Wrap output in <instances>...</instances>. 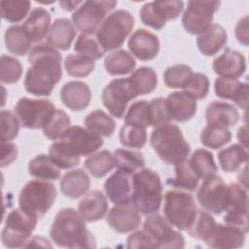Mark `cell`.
<instances>
[{
  "label": "cell",
  "instance_id": "47",
  "mask_svg": "<svg viewBox=\"0 0 249 249\" xmlns=\"http://www.w3.org/2000/svg\"><path fill=\"white\" fill-rule=\"evenodd\" d=\"M64 68L68 75L77 78L87 77L91 74L95 68V62L80 54L70 53L64 60Z\"/></svg>",
  "mask_w": 249,
  "mask_h": 249
},
{
  "label": "cell",
  "instance_id": "31",
  "mask_svg": "<svg viewBox=\"0 0 249 249\" xmlns=\"http://www.w3.org/2000/svg\"><path fill=\"white\" fill-rule=\"evenodd\" d=\"M76 31L72 22L65 18H57L52 24L49 34H48V43L62 51H67L73 40L75 39Z\"/></svg>",
  "mask_w": 249,
  "mask_h": 249
},
{
  "label": "cell",
  "instance_id": "52",
  "mask_svg": "<svg viewBox=\"0 0 249 249\" xmlns=\"http://www.w3.org/2000/svg\"><path fill=\"white\" fill-rule=\"evenodd\" d=\"M192 74V68L186 64H175L169 66L163 73L164 84L171 89L183 88Z\"/></svg>",
  "mask_w": 249,
  "mask_h": 249
},
{
  "label": "cell",
  "instance_id": "56",
  "mask_svg": "<svg viewBox=\"0 0 249 249\" xmlns=\"http://www.w3.org/2000/svg\"><path fill=\"white\" fill-rule=\"evenodd\" d=\"M127 248H156V244L151 236L143 230L131 233L127 237Z\"/></svg>",
  "mask_w": 249,
  "mask_h": 249
},
{
  "label": "cell",
  "instance_id": "1",
  "mask_svg": "<svg viewBox=\"0 0 249 249\" xmlns=\"http://www.w3.org/2000/svg\"><path fill=\"white\" fill-rule=\"evenodd\" d=\"M30 67L27 69L24 88L35 96H48L62 77L61 54L49 43H41L28 53Z\"/></svg>",
  "mask_w": 249,
  "mask_h": 249
},
{
  "label": "cell",
  "instance_id": "32",
  "mask_svg": "<svg viewBox=\"0 0 249 249\" xmlns=\"http://www.w3.org/2000/svg\"><path fill=\"white\" fill-rule=\"evenodd\" d=\"M187 160L199 180H204L213 176L218 171V166L214 160L213 154L205 149L196 150Z\"/></svg>",
  "mask_w": 249,
  "mask_h": 249
},
{
  "label": "cell",
  "instance_id": "6",
  "mask_svg": "<svg viewBox=\"0 0 249 249\" xmlns=\"http://www.w3.org/2000/svg\"><path fill=\"white\" fill-rule=\"evenodd\" d=\"M134 26V18L126 10H117L102 21L97 29V39L105 51L120 48Z\"/></svg>",
  "mask_w": 249,
  "mask_h": 249
},
{
  "label": "cell",
  "instance_id": "10",
  "mask_svg": "<svg viewBox=\"0 0 249 249\" xmlns=\"http://www.w3.org/2000/svg\"><path fill=\"white\" fill-rule=\"evenodd\" d=\"M201 207L215 215H220L227 209L230 197V189L223 178L218 175L203 180L196 193Z\"/></svg>",
  "mask_w": 249,
  "mask_h": 249
},
{
  "label": "cell",
  "instance_id": "13",
  "mask_svg": "<svg viewBox=\"0 0 249 249\" xmlns=\"http://www.w3.org/2000/svg\"><path fill=\"white\" fill-rule=\"evenodd\" d=\"M144 231L151 236L156 248H184V236L172 228L165 217L152 214L143 223Z\"/></svg>",
  "mask_w": 249,
  "mask_h": 249
},
{
  "label": "cell",
  "instance_id": "26",
  "mask_svg": "<svg viewBox=\"0 0 249 249\" xmlns=\"http://www.w3.org/2000/svg\"><path fill=\"white\" fill-rule=\"evenodd\" d=\"M107 210V198L100 191L89 192L78 204V212L86 222L101 220L106 215Z\"/></svg>",
  "mask_w": 249,
  "mask_h": 249
},
{
  "label": "cell",
  "instance_id": "35",
  "mask_svg": "<svg viewBox=\"0 0 249 249\" xmlns=\"http://www.w3.org/2000/svg\"><path fill=\"white\" fill-rule=\"evenodd\" d=\"M28 172L40 180L55 181L60 177V168L54 164L49 155L41 154L33 158L28 163Z\"/></svg>",
  "mask_w": 249,
  "mask_h": 249
},
{
  "label": "cell",
  "instance_id": "28",
  "mask_svg": "<svg viewBox=\"0 0 249 249\" xmlns=\"http://www.w3.org/2000/svg\"><path fill=\"white\" fill-rule=\"evenodd\" d=\"M205 118L207 124L231 127L237 124L239 113L233 105L228 102L212 101L206 108Z\"/></svg>",
  "mask_w": 249,
  "mask_h": 249
},
{
  "label": "cell",
  "instance_id": "24",
  "mask_svg": "<svg viewBox=\"0 0 249 249\" xmlns=\"http://www.w3.org/2000/svg\"><path fill=\"white\" fill-rule=\"evenodd\" d=\"M215 94L223 99L232 100L240 109L246 110L248 104V84L238 79L217 78L214 85Z\"/></svg>",
  "mask_w": 249,
  "mask_h": 249
},
{
  "label": "cell",
  "instance_id": "21",
  "mask_svg": "<svg viewBox=\"0 0 249 249\" xmlns=\"http://www.w3.org/2000/svg\"><path fill=\"white\" fill-rule=\"evenodd\" d=\"M212 68L220 78L238 79L246 71V61L241 53L227 48L213 60Z\"/></svg>",
  "mask_w": 249,
  "mask_h": 249
},
{
  "label": "cell",
  "instance_id": "54",
  "mask_svg": "<svg viewBox=\"0 0 249 249\" xmlns=\"http://www.w3.org/2000/svg\"><path fill=\"white\" fill-rule=\"evenodd\" d=\"M0 120H1V142H9L18 134L19 120H18L17 115L6 110L1 111Z\"/></svg>",
  "mask_w": 249,
  "mask_h": 249
},
{
  "label": "cell",
  "instance_id": "55",
  "mask_svg": "<svg viewBox=\"0 0 249 249\" xmlns=\"http://www.w3.org/2000/svg\"><path fill=\"white\" fill-rule=\"evenodd\" d=\"M150 104L152 108V126L158 127L170 122L171 119L166 109L165 98H153L150 100Z\"/></svg>",
  "mask_w": 249,
  "mask_h": 249
},
{
  "label": "cell",
  "instance_id": "37",
  "mask_svg": "<svg viewBox=\"0 0 249 249\" xmlns=\"http://www.w3.org/2000/svg\"><path fill=\"white\" fill-rule=\"evenodd\" d=\"M84 124L86 128L104 137L112 136L116 128L115 121L104 111L99 109L87 115L84 119Z\"/></svg>",
  "mask_w": 249,
  "mask_h": 249
},
{
  "label": "cell",
  "instance_id": "17",
  "mask_svg": "<svg viewBox=\"0 0 249 249\" xmlns=\"http://www.w3.org/2000/svg\"><path fill=\"white\" fill-rule=\"evenodd\" d=\"M230 197L224 222L248 232V196L247 191L236 183L229 184Z\"/></svg>",
  "mask_w": 249,
  "mask_h": 249
},
{
  "label": "cell",
  "instance_id": "18",
  "mask_svg": "<svg viewBox=\"0 0 249 249\" xmlns=\"http://www.w3.org/2000/svg\"><path fill=\"white\" fill-rule=\"evenodd\" d=\"M132 173L118 169L104 183V192L114 204L132 202Z\"/></svg>",
  "mask_w": 249,
  "mask_h": 249
},
{
  "label": "cell",
  "instance_id": "57",
  "mask_svg": "<svg viewBox=\"0 0 249 249\" xmlns=\"http://www.w3.org/2000/svg\"><path fill=\"white\" fill-rule=\"evenodd\" d=\"M18 157V148L14 143L1 142V161L0 166L10 165Z\"/></svg>",
  "mask_w": 249,
  "mask_h": 249
},
{
  "label": "cell",
  "instance_id": "53",
  "mask_svg": "<svg viewBox=\"0 0 249 249\" xmlns=\"http://www.w3.org/2000/svg\"><path fill=\"white\" fill-rule=\"evenodd\" d=\"M182 89L195 99H202L208 94L209 80L202 73H193Z\"/></svg>",
  "mask_w": 249,
  "mask_h": 249
},
{
  "label": "cell",
  "instance_id": "59",
  "mask_svg": "<svg viewBox=\"0 0 249 249\" xmlns=\"http://www.w3.org/2000/svg\"><path fill=\"white\" fill-rule=\"evenodd\" d=\"M81 1H59V6L61 7V9L65 10V11H72L76 8H78V6L81 4Z\"/></svg>",
  "mask_w": 249,
  "mask_h": 249
},
{
  "label": "cell",
  "instance_id": "27",
  "mask_svg": "<svg viewBox=\"0 0 249 249\" xmlns=\"http://www.w3.org/2000/svg\"><path fill=\"white\" fill-rule=\"evenodd\" d=\"M227 40L228 36L225 28L218 23H213L198 34L196 45L202 54L212 56L226 45Z\"/></svg>",
  "mask_w": 249,
  "mask_h": 249
},
{
  "label": "cell",
  "instance_id": "3",
  "mask_svg": "<svg viewBox=\"0 0 249 249\" xmlns=\"http://www.w3.org/2000/svg\"><path fill=\"white\" fill-rule=\"evenodd\" d=\"M150 144L163 162L173 166L186 161L191 151L179 126L170 123L152 131Z\"/></svg>",
  "mask_w": 249,
  "mask_h": 249
},
{
  "label": "cell",
  "instance_id": "11",
  "mask_svg": "<svg viewBox=\"0 0 249 249\" xmlns=\"http://www.w3.org/2000/svg\"><path fill=\"white\" fill-rule=\"evenodd\" d=\"M138 96L129 77L112 80L102 91V102L109 113L121 119L126 110L127 103Z\"/></svg>",
  "mask_w": 249,
  "mask_h": 249
},
{
  "label": "cell",
  "instance_id": "50",
  "mask_svg": "<svg viewBox=\"0 0 249 249\" xmlns=\"http://www.w3.org/2000/svg\"><path fill=\"white\" fill-rule=\"evenodd\" d=\"M22 75V65L19 60L10 55H1L0 81L2 84H15Z\"/></svg>",
  "mask_w": 249,
  "mask_h": 249
},
{
  "label": "cell",
  "instance_id": "7",
  "mask_svg": "<svg viewBox=\"0 0 249 249\" xmlns=\"http://www.w3.org/2000/svg\"><path fill=\"white\" fill-rule=\"evenodd\" d=\"M56 198L55 186L45 180H31L21 189L18 196L19 207L37 218L43 217Z\"/></svg>",
  "mask_w": 249,
  "mask_h": 249
},
{
  "label": "cell",
  "instance_id": "8",
  "mask_svg": "<svg viewBox=\"0 0 249 249\" xmlns=\"http://www.w3.org/2000/svg\"><path fill=\"white\" fill-rule=\"evenodd\" d=\"M38 219L20 207L12 210L7 215L5 226L2 230L1 239L3 245L9 248L25 246L37 226Z\"/></svg>",
  "mask_w": 249,
  "mask_h": 249
},
{
  "label": "cell",
  "instance_id": "33",
  "mask_svg": "<svg viewBox=\"0 0 249 249\" xmlns=\"http://www.w3.org/2000/svg\"><path fill=\"white\" fill-rule=\"evenodd\" d=\"M135 65L136 62L132 54L125 50H117L109 53L104 59V67L107 73L112 76L129 74L134 70Z\"/></svg>",
  "mask_w": 249,
  "mask_h": 249
},
{
  "label": "cell",
  "instance_id": "14",
  "mask_svg": "<svg viewBox=\"0 0 249 249\" xmlns=\"http://www.w3.org/2000/svg\"><path fill=\"white\" fill-rule=\"evenodd\" d=\"M220 1H189L182 17V24L190 34H199L211 25Z\"/></svg>",
  "mask_w": 249,
  "mask_h": 249
},
{
  "label": "cell",
  "instance_id": "15",
  "mask_svg": "<svg viewBox=\"0 0 249 249\" xmlns=\"http://www.w3.org/2000/svg\"><path fill=\"white\" fill-rule=\"evenodd\" d=\"M183 8L184 2L178 0L148 2L141 7L139 17L145 25L161 29L167 21L177 18Z\"/></svg>",
  "mask_w": 249,
  "mask_h": 249
},
{
  "label": "cell",
  "instance_id": "39",
  "mask_svg": "<svg viewBox=\"0 0 249 249\" xmlns=\"http://www.w3.org/2000/svg\"><path fill=\"white\" fill-rule=\"evenodd\" d=\"M124 124L143 128L152 126V108L150 101L143 99L133 102L124 116Z\"/></svg>",
  "mask_w": 249,
  "mask_h": 249
},
{
  "label": "cell",
  "instance_id": "51",
  "mask_svg": "<svg viewBox=\"0 0 249 249\" xmlns=\"http://www.w3.org/2000/svg\"><path fill=\"white\" fill-rule=\"evenodd\" d=\"M49 157L56 166L62 169L72 168L80 162V157L70 153L60 141L51 145L49 149Z\"/></svg>",
  "mask_w": 249,
  "mask_h": 249
},
{
  "label": "cell",
  "instance_id": "29",
  "mask_svg": "<svg viewBox=\"0 0 249 249\" xmlns=\"http://www.w3.org/2000/svg\"><path fill=\"white\" fill-rule=\"evenodd\" d=\"M51 15L44 8H34L24 20L22 27L32 43L42 41L50 31Z\"/></svg>",
  "mask_w": 249,
  "mask_h": 249
},
{
  "label": "cell",
  "instance_id": "48",
  "mask_svg": "<svg viewBox=\"0 0 249 249\" xmlns=\"http://www.w3.org/2000/svg\"><path fill=\"white\" fill-rule=\"evenodd\" d=\"M120 143L128 148H143L147 142L146 128L124 124L119 133Z\"/></svg>",
  "mask_w": 249,
  "mask_h": 249
},
{
  "label": "cell",
  "instance_id": "38",
  "mask_svg": "<svg viewBox=\"0 0 249 249\" xmlns=\"http://www.w3.org/2000/svg\"><path fill=\"white\" fill-rule=\"evenodd\" d=\"M74 50L77 54L92 60L100 59L106 52L94 32H82L75 43Z\"/></svg>",
  "mask_w": 249,
  "mask_h": 249
},
{
  "label": "cell",
  "instance_id": "25",
  "mask_svg": "<svg viewBox=\"0 0 249 249\" xmlns=\"http://www.w3.org/2000/svg\"><path fill=\"white\" fill-rule=\"evenodd\" d=\"M60 99L70 110L83 111L90 102L91 91L87 84L81 81H70L62 86Z\"/></svg>",
  "mask_w": 249,
  "mask_h": 249
},
{
  "label": "cell",
  "instance_id": "42",
  "mask_svg": "<svg viewBox=\"0 0 249 249\" xmlns=\"http://www.w3.org/2000/svg\"><path fill=\"white\" fill-rule=\"evenodd\" d=\"M175 176L168 178L166 183L176 189L195 191L199 183L198 177L190 167L188 160L174 166Z\"/></svg>",
  "mask_w": 249,
  "mask_h": 249
},
{
  "label": "cell",
  "instance_id": "4",
  "mask_svg": "<svg viewBox=\"0 0 249 249\" xmlns=\"http://www.w3.org/2000/svg\"><path fill=\"white\" fill-rule=\"evenodd\" d=\"M132 204L143 215L156 213L162 202V183L160 175L150 168L139 169L132 175Z\"/></svg>",
  "mask_w": 249,
  "mask_h": 249
},
{
  "label": "cell",
  "instance_id": "60",
  "mask_svg": "<svg viewBox=\"0 0 249 249\" xmlns=\"http://www.w3.org/2000/svg\"><path fill=\"white\" fill-rule=\"evenodd\" d=\"M237 137H238L239 142L241 143V146H243L244 148H247V127H246V125L241 126L238 129Z\"/></svg>",
  "mask_w": 249,
  "mask_h": 249
},
{
  "label": "cell",
  "instance_id": "22",
  "mask_svg": "<svg viewBox=\"0 0 249 249\" xmlns=\"http://www.w3.org/2000/svg\"><path fill=\"white\" fill-rule=\"evenodd\" d=\"M128 49L139 60H152L158 55L160 50L159 38L146 29H137L128 40Z\"/></svg>",
  "mask_w": 249,
  "mask_h": 249
},
{
  "label": "cell",
  "instance_id": "2",
  "mask_svg": "<svg viewBox=\"0 0 249 249\" xmlns=\"http://www.w3.org/2000/svg\"><path fill=\"white\" fill-rule=\"evenodd\" d=\"M50 236L59 247H96L95 239L87 229L85 220L74 208H63L57 212L50 229Z\"/></svg>",
  "mask_w": 249,
  "mask_h": 249
},
{
  "label": "cell",
  "instance_id": "43",
  "mask_svg": "<svg viewBox=\"0 0 249 249\" xmlns=\"http://www.w3.org/2000/svg\"><path fill=\"white\" fill-rule=\"evenodd\" d=\"M113 156L115 166H117L118 169H122L129 173H133L145 165L143 154L137 151L117 149Z\"/></svg>",
  "mask_w": 249,
  "mask_h": 249
},
{
  "label": "cell",
  "instance_id": "61",
  "mask_svg": "<svg viewBox=\"0 0 249 249\" xmlns=\"http://www.w3.org/2000/svg\"><path fill=\"white\" fill-rule=\"evenodd\" d=\"M237 179L239 181V183L241 184V186L243 188H247V166L245 165L244 168L242 170L239 171L238 175H237Z\"/></svg>",
  "mask_w": 249,
  "mask_h": 249
},
{
  "label": "cell",
  "instance_id": "36",
  "mask_svg": "<svg viewBox=\"0 0 249 249\" xmlns=\"http://www.w3.org/2000/svg\"><path fill=\"white\" fill-rule=\"evenodd\" d=\"M248 160L245 148L238 144H233L221 150L218 154V160L221 168L226 172L236 171Z\"/></svg>",
  "mask_w": 249,
  "mask_h": 249
},
{
  "label": "cell",
  "instance_id": "46",
  "mask_svg": "<svg viewBox=\"0 0 249 249\" xmlns=\"http://www.w3.org/2000/svg\"><path fill=\"white\" fill-rule=\"evenodd\" d=\"M2 18L11 23L21 21L29 12L28 0H4L0 2Z\"/></svg>",
  "mask_w": 249,
  "mask_h": 249
},
{
  "label": "cell",
  "instance_id": "20",
  "mask_svg": "<svg viewBox=\"0 0 249 249\" xmlns=\"http://www.w3.org/2000/svg\"><path fill=\"white\" fill-rule=\"evenodd\" d=\"M245 234V232L236 227L216 223L214 229L204 242L208 247L211 248H239L244 244Z\"/></svg>",
  "mask_w": 249,
  "mask_h": 249
},
{
  "label": "cell",
  "instance_id": "23",
  "mask_svg": "<svg viewBox=\"0 0 249 249\" xmlns=\"http://www.w3.org/2000/svg\"><path fill=\"white\" fill-rule=\"evenodd\" d=\"M165 105L171 120L184 123L196 113V99L184 91H174L165 98Z\"/></svg>",
  "mask_w": 249,
  "mask_h": 249
},
{
  "label": "cell",
  "instance_id": "5",
  "mask_svg": "<svg viewBox=\"0 0 249 249\" xmlns=\"http://www.w3.org/2000/svg\"><path fill=\"white\" fill-rule=\"evenodd\" d=\"M197 207L193 196L180 190H169L164 196L163 213L166 220L181 231H188L193 225Z\"/></svg>",
  "mask_w": 249,
  "mask_h": 249
},
{
  "label": "cell",
  "instance_id": "41",
  "mask_svg": "<svg viewBox=\"0 0 249 249\" xmlns=\"http://www.w3.org/2000/svg\"><path fill=\"white\" fill-rule=\"evenodd\" d=\"M85 168L94 177H103L115 166L114 156L108 150L92 154L84 161Z\"/></svg>",
  "mask_w": 249,
  "mask_h": 249
},
{
  "label": "cell",
  "instance_id": "44",
  "mask_svg": "<svg viewBox=\"0 0 249 249\" xmlns=\"http://www.w3.org/2000/svg\"><path fill=\"white\" fill-rule=\"evenodd\" d=\"M231 139V133L228 127L207 124L200 133V142L211 149H219L228 144Z\"/></svg>",
  "mask_w": 249,
  "mask_h": 249
},
{
  "label": "cell",
  "instance_id": "12",
  "mask_svg": "<svg viewBox=\"0 0 249 249\" xmlns=\"http://www.w3.org/2000/svg\"><path fill=\"white\" fill-rule=\"evenodd\" d=\"M117 6L116 1H86L72 15V21L82 32H94L105 19L107 13Z\"/></svg>",
  "mask_w": 249,
  "mask_h": 249
},
{
  "label": "cell",
  "instance_id": "9",
  "mask_svg": "<svg viewBox=\"0 0 249 249\" xmlns=\"http://www.w3.org/2000/svg\"><path fill=\"white\" fill-rule=\"evenodd\" d=\"M14 111L23 127L43 129L54 113L55 107L47 99L21 97L14 106Z\"/></svg>",
  "mask_w": 249,
  "mask_h": 249
},
{
  "label": "cell",
  "instance_id": "40",
  "mask_svg": "<svg viewBox=\"0 0 249 249\" xmlns=\"http://www.w3.org/2000/svg\"><path fill=\"white\" fill-rule=\"evenodd\" d=\"M129 79L138 95H145L153 92L158 84L157 73L149 66H142L134 70Z\"/></svg>",
  "mask_w": 249,
  "mask_h": 249
},
{
  "label": "cell",
  "instance_id": "30",
  "mask_svg": "<svg viewBox=\"0 0 249 249\" xmlns=\"http://www.w3.org/2000/svg\"><path fill=\"white\" fill-rule=\"evenodd\" d=\"M60 191L68 198L76 199L85 195L90 187V179L81 168L66 172L60 179Z\"/></svg>",
  "mask_w": 249,
  "mask_h": 249
},
{
  "label": "cell",
  "instance_id": "34",
  "mask_svg": "<svg viewBox=\"0 0 249 249\" xmlns=\"http://www.w3.org/2000/svg\"><path fill=\"white\" fill-rule=\"evenodd\" d=\"M7 50L18 56H23L30 52L32 42L28 38L22 25H13L7 28L5 35Z\"/></svg>",
  "mask_w": 249,
  "mask_h": 249
},
{
  "label": "cell",
  "instance_id": "45",
  "mask_svg": "<svg viewBox=\"0 0 249 249\" xmlns=\"http://www.w3.org/2000/svg\"><path fill=\"white\" fill-rule=\"evenodd\" d=\"M71 121L68 115L60 109H55L49 123L43 128L44 135L51 140L61 139L67 129L71 126Z\"/></svg>",
  "mask_w": 249,
  "mask_h": 249
},
{
  "label": "cell",
  "instance_id": "16",
  "mask_svg": "<svg viewBox=\"0 0 249 249\" xmlns=\"http://www.w3.org/2000/svg\"><path fill=\"white\" fill-rule=\"evenodd\" d=\"M64 147L78 157L89 156L102 147V137L80 125L70 126L60 139Z\"/></svg>",
  "mask_w": 249,
  "mask_h": 249
},
{
  "label": "cell",
  "instance_id": "58",
  "mask_svg": "<svg viewBox=\"0 0 249 249\" xmlns=\"http://www.w3.org/2000/svg\"><path fill=\"white\" fill-rule=\"evenodd\" d=\"M235 38L243 46H248L249 38H248V16H244L239 19L235 26Z\"/></svg>",
  "mask_w": 249,
  "mask_h": 249
},
{
  "label": "cell",
  "instance_id": "19",
  "mask_svg": "<svg viewBox=\"0 0 249 249\" xmlns=\"http://www.w3.org/2000/svg\"><path fill=\"white\" fill-rule=\"evenodd\" d=\"M106 222L115 231L126 233L140 226L141 216L132 203L115 204L108 212Z\"/></svg>",
  "mask_w": 249,
  "mask_h": 249
},
{
  "label": "cell",
  "instance_id": "49",
  "mask_svg": "<svg viewBox=\"0 0 249 249\" xmlns=\"http://www.w3.org/2000/svg\"><path fill=\"white\" fill-rule=\"evenodd\" d=\"M215 225L216 222L211 215H209L206 211L197 210L196 219L187 231L189 232L190 236L204 241L211 233Z\"/></svg>",
  "mask_w": 249,
  "mask_h": 249
}]
</instances>
